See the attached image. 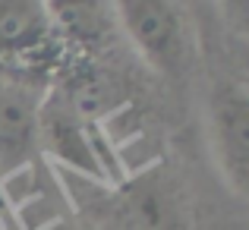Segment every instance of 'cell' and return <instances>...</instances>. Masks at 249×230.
<instances>
[{
    "mask_svg": "<svg viewBox=\"0 0 249 230\" xmlns=\"http://www.w3.org/2000/svg\"><path fill=\"white\" fill-rule=\"evenodd\" d=\"M98 214L110 230H193L183 195L164 167L110 189Z\"/></svg>",
    "mask_w": 249,
    "mask_h": 230,
    "instance_id": "cell-1",
    "label": "cell"
},
{
    "mask_svg": "<svg viewBox=\"0 0 249 230\" xmlns=\"http://www.w3.org/2000/svg\"><path fill=\"white\" fill-rule=\"evenodd\" d=\"M117 22L126 32L129 44L155 70L177 76L186 60V19L177 3L164 0H123L114 6Z\"/></svg>",
    "mask_w": 249,
    "mask_h": 230,
    "instance_id": "cell-2",
    "label": "cell"
},
{
    "mask_svg": "<svg viewBox=\"0 0 249 230\" xmlns=\"http://www.w3.org/2000/svg\"><path fill=\"white\" fill-rule=\"evenodd\" d=\"M208 136L221 177L249 199V88L218 82L208 98Z\"/></svg>",
    "mask_w": 249,
    "mask_h": 230,
    "instance_id": "cell-3",
    "label": "cell"
},
{
    "mask_svg": "<svg viewBox=\"0 0 249 230\" xmlns=\"http://www.w3.org/2000/svg\"><path fill=\"white\" fill-rule=\"evenodd\" d=\"M54 38L48 3L3 0L0 3V60L29 63Z\"/></svg>",
    "mask_w": 249,
    "mask_h": 230,
    "instance_id": "cell-4",
    "label": "cell"
},
{
    "mask_svg": "<svg viewBox=\"0 0 249 230\" xmlns=\"http://www.w3.org/2000/svg\"><path fill=\"white\" fill-rule=\"evenodd\" d=\"M38 101L13 82H0V167H16L38 142Z\"/></svg>",
    "mask_w": 249,
    "mask_h": 230,
    "instance_id": "cell-5",
    "label": "cell"
},
{
    "mask_svg": "<svg viewBox=\"0 0 249 230\" xmlns=\"http://www.w3.org/2000/svg\"><path fill=\"white\" fill-rule=\"evenodd\" d=\"M38 136L48 142V148L60 161L73 164V167L85 170V174H101V158H98L95 142L89 139L82 117L73 107H41L38 114Z\"/></svg>",
    "mask_w": 249,
    "mask_h": 230,
    "instance_id": "cell-6",
    "label": "cell"
},
{
    "mask_svg": "<svg viewBox=\"0 0 249 230\" xmlns=\"http://www.w3.org/2000/svg\"><path fill=\"white\" fill-rule=\"evenodd\" d=\"M221 10H224V16L231 19L233 25H237L240 35L249 38V3H224Z\"/></svg>",
    "mask_w": 249,
    "mask_h": 230,
    "instance_id": "cell-7",
    "label": "cell"
},
{
    "mask_svg": "<svg viewBox=\"0 0 249 230\" xmlns=\"http://www.w3.org/2000/svg\"><path fill=\"white\" fill-rule=\"evenodd\" d=\"M44 230H76V227H70V224H63V221H57V224H51V227H44Z\"/></svg>",
    "mask_w": 249,
    "mask_h": 230,
    "instance_id": "cell-8",
    "label": "cell"
},
{
    "mask_svg": "<svg viewBox=\"0 0 249 230\" xmlns=\"http://www.w3.org/2000/svg\"><path fill=\"white\" fill-rule=\"evenodd\" d=\"M3 214L6 212H3V199H0V230H6V218H3Z\"/></svg>",
    "mask_w": 249,
    "mask_h": 230,
    "instance_id": "cell-9",
    "label": "cell"
}]
</instances>
